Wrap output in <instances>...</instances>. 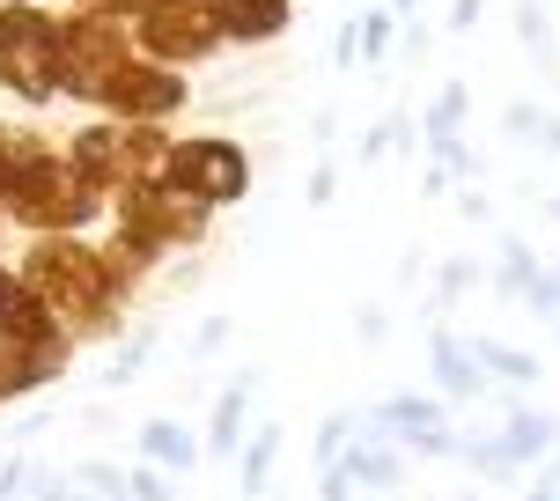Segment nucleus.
Listing matches in <instances>:
<instances>
[{
	"instance_id": "f257e3e1",
	"label": "nucleus",
	"mask_w": 560,
	"mask_h": 501,
	"mask_svg": "<svg viewBox=\"0 0 560 501\" xmlns=\"http://www.w3.org/2000/svg\"><path fill=\"white\" fill-rule=\"evenodd\" d=\"M15 273H23L30 295L67 325L74 347H82V339H112L118 325H126V280L112 273L104 244H82V236H37Z\"/></svg>"
},
{
	"instance_id": "f03ea898",
	"label": "nucleus",
	"mask_w": 560,
	"mask_h": 501,
	"mask_svg": "<svg viewBox=\"0 0 560 501\" xmlns=\"http://www.w3.org/2000/svg\"><path fill=\"white\" fill-rule=\"evenodd\" d=\"M104 207H112V193L89 185L82 170L67 163V155H52V148L8 177V214H15L30 236H82Z\"/></svg>"
},
{
	"instance_id": "7ed1b4c3",
	"label": "nucleus",
	"mask_w": 560,
	"mask_h": 501,
	"mask_svg": "<svg viewBox=\"0 0 560 501\" xmlns=\"http://www.w3.org/2000/svg\"><path fill=\"white\" fill-rule=\"evenodd\" d=\"M133 23H112V15H89L74 8L67 23H59V96H74V104H96L104 112V96L112 82L133 67Z\"/></svg>"
},
{
	"instance_id": "20e7f679",
	"label": "nucleus",
	"mask_w": 560,
	"mask_h": 501,
	"mask_svg": "<svg viewBox=\"0 0 560 501\" xmlns=\"http://www.w3.org/2000/svg\"><path fill=\"white\" fill-rule=\"evenodd\" d=\"M0 89L23 104L59 96V23L45 8H23V0L0 8Z\"/></svg>"
},
{
	"instance_id": "39448f33",
	"label": "nucleus",
	"mask_w": 560,
	"mask_h": 501,
	"mask_svg": "<svg viewBox=\"0 0 560 501\" xmlns=\"http://www.w3.org/2000/svg\"><path fill=\"white\" fill-rule=\"evenodd\" d=\"M163 185H170V193H185V199H199V207H236V199L252 193V155H244L229 133L170 140Z\"/></svg>"
},
{
	"instance_id": "423d86ee",
	"label": "nucleus",
	"mask_w": 560,
	"mask_h": 501,
	"mask_svg": "<svg viewBox=\"0 0 560 501\" xmlns=\"http://www.w3.org/2000/svg\"><path fill=\"white\" fill-rule=\"evenodd\" d=\"M560 450V420L538 413V406H509L494 435H465L457 457L472 465L479 479H509V473H538L546 457Z\"/></svg>"
},
{
	"instance_id": "0eeeda50",
	"label": "nucleus",
	"mask_w": 560,
	"mask_h": 501,
	"mask_svg": "<svg viewBox=\"0 0 560 501\" xmlns=\"http://www.w3.org/2000/svg\"><path fill=\"white\" fill-rule=\"evenodd\" d=\"M112 214H118V229H126V236H140L148 250H163V258H170V250L207 244V222H214V207L170 193V185H133V193H118Z\"/></svg>"
},
{
	"instance_id": "6e6552de",
	"label": "nucleus",
	"mask_w": 560,
	"mask_h": 501,
	"mask_svg": "<svg viewBox=\"0 0 560 501\" xmlns=\"http://www.w3.org/2000/svg\"><path fill=\"white\" fill-rule=\"evenodd\" d=\"M222 37V15H214V0H163V8H148L133 23V53L155 59V67H192V59H214Z\"/></svg>"
},
{
	"instance_id": "1a4fd4ad",
	"label": "nucleus",
	"mask_w": 560,
	"mask_h": 501,
	"mask_svg": "<svg viewBox=\"0 0 560 501\" xmlns=\"http://www.w3.org/2000/svg\"><path fill=\"white\" fill-rule=\"evenodd\" d=\"M362 435H384V443L413 450V457H457V428H450V406L435 391H392L384 406L362 413Z\"/></svg>"
},
{
	"instance_id": "9d476101",
	"label": "nucleus",
	"mask_w": 560,
	"mask_h": 501,
	"mask_svg": "<svg viewBox=\"0 0 560 501\" xmlns=\"http://www.w3.org/2000/svg\"><path fill=\"white\" fill-rule=\"evenodd\" d=\"M185 104H192V82H185L177 67H155V59H133L112 82V96H104V112H112L118 126H163V118H177Z\"/></svg>"
},
{
	"instance_id": "9b49d317",
	"label": "nucleus",
	"mask_w": 560,
	"mask_h": 501,
	"mask_svg": "<svg viewBox=\"0 0 560 501\" xmlns=\"http://www.w3.org/2000/svg\"><path fill=\"white\" fill-rule=\"evenodd\" d=\"M428 376H435V398L443 406H472V398H487V369H479V354H472V339L465 333H450V325H435L428 333Z\"/></svg>"
},
{
	"instance_id": "f8f14e48",
	"label": "nucleus",
	"mask_w": 560,
	"mask_h": 501,
	"mask_svg": "<svg viewBox=\"0 0 560 501\" xmlns=\"http://www.w3.org/2000/svg\"><path fill=\"white\" fill-rule=\"evenodd\" d=\"M0 339H15V347H67V354H74L67 325L30 295V280L15 273V266H0Z\"/></svg>"
},
{
	"instance_id": "ddd939ff",
	"label": "nucleus",
	"mask_w": 560,
	"mask_h": 501,
	"mask_svg": "<svg viewBox=\"0 0 560 501\" xmlns=\"http://www.w3.org/2000/svg\"><path fill=\"white\" fill-rule=\"evenodd\" d=\"M252 398H258V369H236L222 384V398H214V413H207V457H244V428H252Z\"/></svg>"
},
{
	"instance_id": "4468645a",
	"label": "nucleus",
	"mask_w": 560,
	"mask_h": 501,
	"mask_svg": "<svg viewBox=\"0 0 560 501\" xmlns=\"http://www.w3.org/2000/svg\"><path fill=\"white\" fill-rule=\"evenodd\" d=\"M59 376H67V347H15V339H0V406L59 384Z\"/></svg>"
},
{
	"instance_id": "2eb2a0df",
	"label": "nucleus",
	"mask_w": 560,
	"mask_h": 501,
	"mask_svg": "<svg viewBox=\"0 0 560 501\" xmlns=\"http://www.w3.org/2000/svg\"><path fill=\"white\" fill-rule=\"evenodd\" d=\"M199 457H207V443H199L185 420H148V428H140V465L185 479V473H199Z\"/></svg>"
},
{
	"instance_id": "dca6fc26",
	"label": "nucleus",
	"mask_w": 560,
	"mask_h": 501,
	"mask_svg": "<svg viewBox=\"0 0 560 501\" xmlns=\"http://www.w3.org/2000/svg\"><path fill=\"white\" fill-rule=\"evenodd\" d=\"M214 15H222L229 45H266L295 23V0H214Z\"/></svg>"
},
{
	"instance_id": "f3484780",
	"label": "nucleus",
	"mask_w": 560,
	"mask_h": 501,
	"mask_svg": "<svg viewBox=\"0 0 560 501\" xmlns=\"http://www.w3.org/2000/svg\"><path fill=\"white\" fill-rule=\"evenodd\" d=\"M339 465H347V479H354L362 494H398V487H406V450L384 443V435H362Z\"/></svg>"
},
{
	"instance_id": "a211bd4d",
	"label": "nucleus",
	"mask_w": 560,
	"mask_h": 501,
	"mask_svg": "<svg viewBox=\"0 0 560 501\" xmlns=\"http://www.w3.org/2000/svg\"><path fill=\"white\" fill-rule=\"evenodd\" d=\"M273 465H280V420H258L252 443H244V457H236V494L258 501V494H266V479H273Z\"/></svg>"
},
{
	"instance_id": "6ab92c4d",
	"label": "nucleus",
	"mask_w": 560,
	"mask_h": 501,
	"mask_svg": "<svg viewBox=\"0 0 560 501\" xmlns=\"http://www.w3.org/2000/svg\"><path fill=\"white\" fill-rule=\"evenodd\" d=\"M479 369H487V384H509V391H532L538 376H546V362L538 354H524V347H502V339H472Z\"/></svg>"
},
{
	"instance_id": "aec40b11",
	"label": "nucleus",
	"mask_w": 560,
	"mask_h": 501,
	"mask_svg": "<svg viewBox=\"0 0 560 501\" xmlns=\"http://www.w3.org/2000/svg\"><path fill=\"white\" fill-rule=\"evenodd\" d=\"M465 112H472V89H465V82L435 89V104H428V155H435V163H443L450 148H465V140H457V126H465Z\"/></svg>"
},
{
	"instance_id": "412c9836",
	"label": "nucleus",
	"mask_w": 560,
	"mask_h": 501,
	"mask_svg": "<svg viewBox=\"0 0 560 501\" xmlns=\"http://www.w3.org/2000/svg\"><path fill=\"white\" fill-rule=\"evenodd\" d=\"M538 250L524 244V236H509L502 244V258H494V295H509V303H532V288H538Z\"/></svg>"
},
{
	"instance_id": "4be33fe9",
	"label": "nucleus",
	"mask_w": 560,
	"mask_h": 501,
	"mask_svg": "<svg viewBox=\"0 0 560 501\" xmlns=\"http://www.w3.org/2000/svg\"><path fill=\"white\" fill-rule=\"evenodd\" d=\"M354 443H362V413H325V420H317V443H310L317 473H332V465H339Z\"/></svg>"
},
{
	"instance_id": "5701e85b",
	"label": "nucleus",
	"mask_w": 560,
	"mask_h": 501,
	"mask_svg": "<svg viewBox=\"0 0 560 501\" xmlns=\"http://www.w3.org/2000/svg\"><path fill=\"white\" fill-rule=\"evenodd\" d=\"M148 354H155V333H133V339H126V354L104 369V384H112V391H118V384H133L140 369H148Z\"/></svg>"
},
{
	"instance_id": "b1692460",
	"label": "nucleus",
	"mask_w": 560,
	"mask_h": 501,
	"mask_svg": "<svg viewBox=\"0 0 560 501\" xmlns=\"http://www.w3.org/2000/svg\"><path fill=\"white\" fill-rule=\"evenodd\" d=\"M516 37H524L538 59L553 53V23H546V8H538V0H524V8H516Z\"/></svg>"
},
{
	"instance_id": "393cba45",
	"label": "nucleus",
	"mask_w": 560,
	"mask_h": 501,
	"mask_svg": "<svg viewBox=\"0 0 560 501\" xmlns=\"http://www.w3.org/2000/svg\"><path fill=\"white\" fill-rule=\"evenodd\" d=\"M126 487H133V501H177L170 473H155V465H140V473H126Z\"/></svg>"
},
{
	"instance_id": "a878e982",
	"label": "nucleus",
	"mask_w": 560,
	"mask_h": 501,
	"mask_svg": "<svg viewBox=\"0 0 560 501\" xmlns=\"http://www.w3.org/2000/svg\"><path fill=\"white\" fill-rule=\"evenodd\" d=\"M384 53H392V15L376 8V15H369V23H362V59H369V67H376V59H384Z\"/></svg>"
},
{
	"instance_id": "bb28decb",
	"label": "nucleus",
	"mask_w": 560,
	"mask_h": 501,
	"mask_svg": "<svg viewBox=\"0 0 560 501\" xmlns=\"http://www.w3.org/2000/svg\"><path fill=\"white\" fill-rule=\"evenodd\" d=\"M472 280H479V266H472V258H450V266H443V280H435V295H443V303H457V295H465Z\"/></svg>"
},
{
	"instance_id": "cd10ccee",
	"label": "nucleus",
	"mask_w": 560,
	"mask_h": 501,
	"mask_svg": "<svg viewBox=\"0 0 560 501\" xmlns=\"http://www.w3.org/2000/svg\"><path fill=\"white\" fill-rule=\"evenodd\" d=\"M89 15H112V23H140L148 8H163V0H82Z\"/></svg>"
},
{
	"instance_id": "c85d7f7f",
	"label": "nucleus",
	"mask_w": 560,
	"mask_h": 501,
	"mask_svg": "<svg viewBox=\"0 0 560 501\" xmlns=\"http://www.w3.org/2000/svg\"><path fill=\"white\" fill-rule=\"evenodd\" d=\"M502 126H509L516 140H546V112H538V104H509Z\"/></svg>"
},
{
	"instance_id": "c756f323",
	"label": "nucleus",
	"mask_w": 560,
	"mask_h": 501,
	"mask_svg": "<svg viewBox=\"0 0 560 501\" xmlns=\"http://www.w3.org/2000/svg\"><path fill=\"white\" fill-rule=\"evenodd\" d=\"M524 501H560V457H546V465H538V479L524 487Z\"/></svg>"
},
{
	"instance_id": "7c9ffc66",
	"label": "nucleus",
	"mask_w": 560,
	"mask_h": 501,
	"mask_svg": "<svg viewBox=\"0 0 560 501\" xmlns=\"http://www.w3.org/2000/svg\"><path fill=\"white\" fill-rule=\"evenodd\" d=\"M30 487V457H0V501H15Z\"/></svg>"
},
{
	"instance_id": "2f4dec72",
	"label": "nucleus",
	"mask_w": 560,
	"mask_h": 501,
	"mask_svg": "<svg viewBox=\"0 0 560 501\" xmlns=\"http://www.w3.org/2000/svg\"><path fill=\"white\" fill-rule=\"evenodd\" d=\"M222 339H229V317H214V325H199V339H192V347H199V354H214Z\"/></svg>"
},
{
	"instance_id": "473e14b6",
	"label": "nucleus",
	"mask_w": 560,
	"mask_h": 501,
	"mask_svg": "<svg viewBox=\"0 0 560 501\" xmlns=\"http://www.w3.org/2000/svg\"><path fill=\"white\" fill-rule=\"evenodd\" d=\"M479 23V0H457V8H450V30H472Z\"/></svg>"
},
{
	"instance_id": "72a5a7b5",
	"label": "nucleus",
	"mask_w": 560,
	"mask_h": 501,
	"mask_svg": "<svg viewBox=\"0 0 560 501\" xmlns=\"http://www.w3.org/2000/svg\"><path fill=\"white\" fill-rule=\"evenodd\" d=\"M546 148H553V155H560V118H546Z\"/></svg>"
},
{
	"instance_id": "f704fd0d",
	"label": "nucleus",
	"mask_w": 560,
	"mask_h": 501,
	"mask_svg": "<svg viewBox=\"0 0 560 501\" xmlns=\"http://www.w3.org/2000/svg\"><path fill=\"white\" fill-rule=\"evenodd\" d=\"M0 214H8V163H0Z\"/></svg>"
},
{
	"instance_id": "c9c22d12",
	"label": "nucleus",
	"mask_w": 560,
	"mask_h": 501,
	"mask_svg": "<svg viewBox=\"0 0 560 501\" xmlns=\"http://www.w3.org/2000/svg\"><path fill=\"white\" fill-rule=\"evenodd\" d=\"M546 214H553V222H560V193H553V199H546Z\"/></svg>"
},
{
	"instance_id": "e433bc0d",
	"label": "nucleus",
	"mask_w": 560,
	"mask_h": 501,
	"mask_svg": "<svg viewBox=\"0 0 560 501\" xmlns=\"http://www.w3.org/2000/svg\"><path fill=\"white\" fill-rule=\"evenodd\" d=\"M406 8H413V0H392V15H406Z\"/></svg>"
},
{
	"instance_id": "4c0bfd02",
	"label": "nucleus",
	"mask_w": 560,
	"mask_h": 501,
	"mask_svg": "<svg viewBox=\"0 0 560 501\" xmlns=\"http://www.w3.org/2000/svg\"><path fill=\"white\" fill-rule=\"evenodd\" d=\"M457 501H487V494H457Z\"/></svg>"
},
{
	"instance_id": "58836bf2",
	"label": "nucleus",
	"mask_w": 560,
	"mask_h": 501,
	"mask_svg": "<svg viewBox=\"0 0 560 501\" xmlns=\"http://www.w3.org/2000/svg\"><path fill=\"white\" fill-rule=\"evenodd\" d=\"M553 339H560V317H553Z\"/></svg>"
}]
</instances>
